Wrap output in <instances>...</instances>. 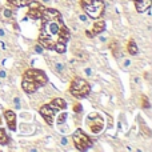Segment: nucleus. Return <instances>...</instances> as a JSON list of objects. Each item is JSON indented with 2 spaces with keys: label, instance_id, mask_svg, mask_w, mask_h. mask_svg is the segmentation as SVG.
<instances>
[{
  "label": "nucleus",
  "instance_id": "obj_28",
  "mask_svg": "<svg viewBox=\"0 0 152 152\" xmlns=\"http://www.w3.org/2000/svg\"><path fill=\"white\" fill-rule=\"evenodd\" d=\"M4 35H5L4 29H1V28H0V36H4Z\"/></svg>",
  "mask_w": 152,
  "mask_h": 152
},
{
  "label": "nucleus",
  "instance_id": "obj_25",
  "mask_svg": "<svg viewBox=\"0 0 152 152\" xmlns=\"http://www.w3.org/2000/svg\"><path fill=\"white\" fill-rule=\"evenodd\" d=\"M74 110H75V112H80V111H81V105H80V104L75 105V107H74Z\"/></svg>",
  "mask_w": 152,
  "mask_h": 152
},
{
  "label": "nucleus",
  "instance_id": "obj_15",
  "mask_svg": "<svg viewBox=\"0 0 152 152\" xmlns=\"http://www.w3.org/2000/svg\"><path fill=\"white\" fill-rule=\"evenodd\" d=\"M10 136L7 135V132L4 131L3 128H0V144L1 145H7L10 143Z\"/></svg>",
  "mask_w": 152,
  "mask_h": 152
},
{
  "label": "nucleus",
  "instance_id": "obj_18",
  "mask_svg": "<svg viewBox=\"0 0 152 152\" xmlns=\"http://www.w3.org/2000/svg\"><path fill=\"white\" fill-rule=\"evenodd\" d=\"M143 107L145 108V110H150V100H148L147 96H143Z\"/></svg>",
  "mask_w": 152,
  "mask_h": 152
},
{
  "label": "nucleus",
  "instance_id": "obj_5",
  "mask_svg": "<svg viewBox=\"0 0 152 152\" xmlns=\"http://www.w3.org/2000/svg\"><path fill=\"white\" fill-rule=\"evenodd\" d=\"M91 92V86L83 77H75L69 86V94L76 99H84Z\"/></svg>",
  "mask_w": 152,
  "mask_h": 152
},
{
  "label": "nucleus",
  "instance_id": "obj_9",
  "mask_svg": "<svg viewBox=\"0 0 152 152\" xmlns=\"http://www.w3.org/2000/svg\"><path fill=\"white\" fill-rule=\"evenodd\" d=\"M28 7H29V10H28V12H27V18L32 19V20L40 19V15H42V11H43V8H44V5H43L42 3L34 0Z\"/></svg>",
  "mask_w": 152,
  "mask_h": 152
},
{
  "label": "nucleus",
  "instance_id": "obj_22",
  "mask_svg": "<svg viewBox=\"0 0 152 152\" xmlns=\"http://www.w3.org/2000/svg\"><path fill=\"white\" fill-rule=\"evenodd\" d=\"M67 144H68V139H67L66 136H63V137H61V145H63V147H66Z\"/></svg>",
  "mask_w": 152,
  "mask_h": 152
},
{
  "label": "nucleus",
  "instance_id": "obj_7",
  "mask_svg": "<svg viewBox=\"0 0 152 152\" xmlns=\"http://www.w3.org/2000/svg\"><path fill=\"white\" fill-rule=\"evenodd\" d=\"M87 126L89 127L92 134L99 135L104 129V120H103V118L99 113H92V115H89L87 118Z\"/></svg>",
  "mask_w": 152,
  "mask_h": 152
},
{
  "label": "nucleus",
  "instance_id": "obj_8",
  "mask_svg": "<svg viewBox=\"0 0 152 152\" xmlns=\"http://www.w3.org/2000/svg\"><path fill=\"white\" fill-rule=\"evenodd\" d=\"M104 31H105V21L103 18H99V19H95V23L92 24L91 31L87 29L86 35L88 37H95V36H97V35L103 34Z\"/></svg>",
  "mask_w": 152,
  "mask_h": 152
},
{
  "label": "nucleus",
  "instance_id": "obj_24",
  "mask_svg": "<svg viewBox=\"0 0 152 152\" xmlns=\"http://www.w3.org/2000/svg\"><path fill=\"white\" fill-rule=\"evenodd\" d=\"M5 77H7V72L1 69V71H0V79H5Z\"/></svg>",
  "mask_w": 152,
  "mask_h": 152
},
{
  "label": "nucleus",
  "instance_id": "obj_1",
  "mask_svg": "<svg viewBox=\"0 0 152 152\" xmlns=\"http://www.w3.org/2000/svg\"><path fill=\"white\" fill-rule=\"evenodd\" d=\"M40 20L42 26L39 32V44H42L44 50L64 53L67 51L71 34L64 24L61 13L58 10L44 7L40 15Z\"/></svg>",
  "mask_w": 152,
  "mask_h": 152
},
{
  "label": "nucleus",
  "instance_id": "obj_27",
  "mask_svg": "<svg viewBox=\"0 0 152 152\" xmlns=\"http://www.w3.org/2000/svg\"><path fill=\"white\" fill-rule=\"evenodd\" d=\"M100 42H103V43L107 42V37H105V36H102V37H100Z\"/></svg>",
  "mask_w": 152,
  "mask_h": 152
},
{
  "label": "nucleus",
  "instance_id": "obj_16",
  "mask_svg": "<svg viewBox=\"0 0 152 152\" xmlns=\"http://www.w3.org/2000/svg\"><path fill=\"white\" fill-rule=\"evenodd\" d=\"M58 118H56V124L58 126H63L64 123L67 121V118H68V115H67V112H61V113H58Z\"/></svg>",
  "mask_w": 152,
  "mask_h": 152
},
{
  "label": "nucleus",
  "instance_id": "obj_26",
  "mask_svg": "<svg viewBox=\"0 0 152 152\" xmlns=\"http://www.w3.org/2000/svg\"><path fill=\"white\" fill-rule=\"evenodd\" d=\"M123 66L126 67V68H127V67H129V66H131V60H126V61L123 63Z\"/></svg>",
  "mask_w": 152,
  "mask_h": 152
},
{
  "label": "nucleus",
  "instance_id": "obj_3",
  "mask_svg": "<svg viewBox=\"0 0 152 152\" xmlns=\"http://www.w3.org/2000/svg\"><path fill=\"white\" fill-rule=\"evenodd\" d=\"M66 108H67L66 100L61 99V97H56V99H53L52 102L48 103V104L42 105L39 110V113L42 115V118L44 119L48 126H52L53 121H55L56 115H58L60 111H64Z\"/></svg>",
  "mask_w": 152,
  "mask_h": 152
},
{
  "label": "nucleus",
  "instance_id": "obj_14",
  "mask_svg": "<svg viewBox=\"0 0 152 152\" xmlns=\"http://www.w3.org/2000/svg\"><path fill=\"white\" fill-rule=\"evenodd\" d=\"M127 50H128L129 55H132V56H135V55H137V53H139V48H137L136 43H135L134 40H131V42L128 43V47H127Z\"/></svg>",
  "mask_w": 152,
  "mask_h": 152
},
{
  "label": "nucleus",
  "instance_id": "obj_11",
  "mask_svg": "<svg viewBox=\"0 0 152 152\" xmlns=\"http://www.w3.org/2000/svg\"><path fill=\"white\" fill-rule=\"evenodd\" d=\"M137 13H144L152 5V0H132Z\"/></svg>",
  "mask_w": 152,
  "mask_h": 152
},
{
  "label": "nucleus",
  "instance_id": "obj_2",
  "mask_svg": "<svg viewBox=\"0 0 152 152\" xmlns=\"http://www.w3.org/2000/svg\"><path fill=\"white\" fill-rule=\"evenodd\" d=\"M48 83V77L42 69L37 68H29L23 74V80H21V88L26 94L31 95L36 92L39 88L44 87Z\"/></svg>",
  "mask_w": 152,
  "mask_h": 152
},
{
  "label": "nucleus",
  "instance_id": "obj_29",
  "mask_svg": "<svg viewBox=\"0 0 152 152\" xmlns=\"http://www.w3.org/2000/svg\"><path fill=\"white\" fill-rule=\"evenodd\" d=\"M43 3H45V4H48V3H50V0H43Z\"/></svg>",
  "mask_w": 152,
  "mask_h": 152
},
{
  "label": "nucleus",
  "instance_id": "obj_20",
  "mask_svg": "<svg viewBox=\"0 0 152 152\" xmlns=\"http://www.w3.org/2000/svg\"><path fill=\"white\" fill-rule=\"evenodd\" d=\"M79 19H80V21H83V23H88L89 18L86 15V13H81V15H79Z\"/></svg>",
  "mask_w": 152,
  "mask_h": 152
},
{
  "label": "nucleus",
  "instance_id": "obj_19",
  "mask_svg": "<svg viewBox=\"0 0 152 152\" xmlns=\"http://www.w3.org/2000/svg\"><path fill=\"white\" fill-rule=\"evenodd\" d=\"M43 51H44V48H43V45L37 43V44L35 45V52H36V53H43Z\"/></svg>",
  "mask_w": 152,
  "mask_h": 152
},
{
  "label": "nucleus",
  "instance_id": "obj_4",
  "mask_svg": "<svg viewBox=\"0 0 152 152\" xmlns=\"http://www.w3.org/2000/svg\"><path fill=\"white\" fill-rule=\"evenodd\" d=\"M80 7L89 19L95 20V19L103 18L105 3L104 0H80Z\"/></svg>",
  "mask_w": 152,
  "mask_h": 152
},
{
  "label": "nucleus",
  "instance_id": "obj_10",
  "mask_svg": "<svg viewBox=\"0 0 152 152\" xmlns=\"http://www.w3.org/2000/svg\"><path fill=\"white\" fill-rule=\"evenodd\" d=\"M4 119L7 121V126H8V129L12 132L16 131V113L13 111L8 110L4 112Z\"/></svg>",
  "mask_w": 152,
  "mask_h": 152
},
{
  "label": "nucleus",
  "instance_id": "obj_6",
  "mask_svg": "<svg viewBox=\"0 0 152 152\" xmlns=\"http://www.w3.org/2000/svg\"><path fill=\"white\" fill-rule=\"evenodd\" d=\"M72 140L76 147V150L79 151H87L92 147V140L88 135H86V132L83 129L77 128L72 135Z\"/></svg>",
  "mask_w": 152,
  "mask_h": 152
},
{
  "label": "nucleus",
  "instance_id": "obj_17",
  "mask_svg": "<svg viewBox=\"0 0 152 152\" xmlns=\"http://www.w3.org/2000/svg\"><path fill=\"white\" fill-rule=\"evenodd\" d=\"M55 69H56V72H58V74H63L64 66L61 63H55Z\"/></svg>",
  "mask_w": 152,
  "mask_h": 152
},
{
  "label": "nucleus",
  "instance_id": "obj_13",
  "mask_svg": "<svg viewBox=\"0 0 152 152\" xmlns=\"http://www.w3.org/2000/svg\"><path fill=\"white\" fill-rule=\"evenodd\" d=\"M0 18L4 19V20H10L13 18V11L11 7H3L0 11Z\"/></svg>",
  "mask_w": 152,
  "mask_h": 152
},
{
  "label": "nucleus",
  "instance_id": "obj_23",
  "mask_svg": "<svg viewBox=\"0 0 152 152\" xmlns=\"http://www.w3.org/2000/svg\"><path fill=\"white\" fill-rule=\"evenodd\" d=\"M84 72H86L87 76H92V68H86L84 69Z\"/></svg>",
  "mask_w": 152,
  "mask_h": 152
},
{
  "label": "nucleus",
  "instance_id": "obj_21",
  "mask_svg": "<svg viewBox=\"0 0 152 152\" xmlns=\"http://www.w3.org/2000/svg\"><path fill=\"white\" fill-rule=\"evenodd\" d=\"M13 103H15V107L19 110V108H20V97H18V96H16L15 99H13Z\"/></svg>",
  "mask_w": 152,
  "mask_h": 152
},
{
  "label": "nucleus",
  "instance_id": "obj_12",
  "mask_svg": "<svg viewBox=\"0 0 152 152\" xmlns=\"http://www.w3.org/2000/svg\"><path fill=\"white\" fill-rule=\"evenodd\" d=\"M8 4L11 7H15V8H21V7H28L34 0H7Z\"/></svg>",
  "mask_w": 152,
  "mask_h": 152
}]
</instances>
